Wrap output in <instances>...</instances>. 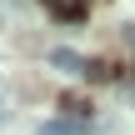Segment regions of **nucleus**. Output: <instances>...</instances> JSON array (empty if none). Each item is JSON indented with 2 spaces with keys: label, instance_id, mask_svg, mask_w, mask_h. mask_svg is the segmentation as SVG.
<instances>
[{
  "label": "nucleus",
  "instance_id": "f257e3e1",
  "mask_svg": "<svg viewBox=\"0 0 135 135\" xmlns=\"http://www.w3.org/2000/svg\"><path fill=\"white\" fill-rule=\"evenodd\" d=\"M45 60H50V65H55V70H65V75H80V80H85V75H90V60H85V55H80V50H70V45H55V50H50V55H45Z\"/></svg>",
  "mask_w": 135,
  "mask_h": 135
},
{
  "label": "nucleus",
  "instance_id": "f03ea898",
  "mask_svg": "<svg viewBox=\"0 0 135 135\" xmlns=\"http://www.w3.org/2000/svg\"><path fill=\"white\" fill-rule=\"evenodd\" d=\"M50 15H60V20H80L85 15V0H40Z\"/></svg>",
  "mask_w": 135,
  "mask_h": 135
}]
</instances>
